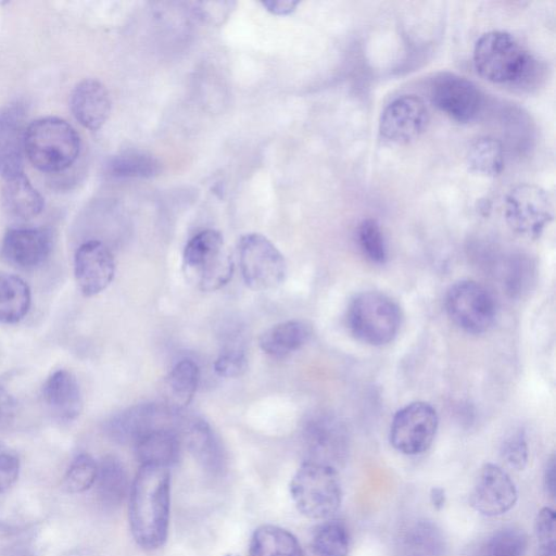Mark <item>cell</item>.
<instances>
[{
	"label": "cell",
	"instance_id": "obj_1",
	"mask_svg": "<svg viewBox=\"0 0 556 556\" xmlns=\"http://www.w3.org/2000/svg\"><path fill=\"white\" fill-rule=\"evenodd\" d=\"M170 473L167 467L141 465L129 491V526L144 549L161 547L168 534Z\"/></svg>",
	"mask_w": 556,
	"mask_h": 556
},
{
	"label": "cell",
	"instance_id": "obj_2",
	"mask_svg": "<svg viewBox=\"0 0 556 556\" xmlns=\"http://www.w3.org/2000/svg\"><path fill=\"white\" fill-rule=\"evenodd\" d=\"M79 152V135L66 121L47 116L27 125L25 155L37 169L62 172L77 160Z\"/></svg>",
	"mask_w": 556,
	"mask_h": 556
},
{
	"label": "cell",
	"instance_id": "obj_3",
	"mask_svg": "<svg viewBox=\"0 0 556 556\" xmlns=\"http://www.w3.org/2000/svg\"><path fill=\"white\" fill-rule=\"evenodd\" d=\"M233 269L232 254L219 231L205 229L187 242L182 270L186 279L199 290L211 292L223 288L231 279Z\"/></svg>",
	"mask_w": 556,
	"mask_h": 556
},
{
	"label": "cell",
	"instance_id": "obj_4",
	"mask_svg": "<svg viewBox=\"0 0 556 556\" xmlns=\"http://www.w3.org/2000/svg\"><path fill=\"white\" fill-rule=\"evenodd\" d=\"M290 494L303 516L318 520L331 517L342 501L337 469L306 460L291 479Z\"/></svg>",
	"mask_w": 556,
	"mask_h": 556
},
{
	"label": "cell",
	"instance_id": "obj_5",
	"mask_svg": "<svg viewBox=\"0 0 556 556\" xmlns=\"http://www.w3.org/2000/svg\"><path fill=\"white\" fill-rule=\"evenodd\" d=\"M399 305L384 293L364 291L356 294L348 308V325L359 341L374 346L390 343L401 327Z\"/></svg>",
	"mask_w": 556,
	"mask_h": 556
},
{
	"label": "cell",
	"instance_id": "obj_6",
	"mask_svg": "<svg viewBox=\"0 0 556 556\" xmlns=\"http://www.w3.org/2000/svg\"><path fill=\"white\" fill-rule=\"evenodd\" d=\"M472 59L477 72L496 84L519 80L530 63L529 54L520 42L504 30L482 34L475 43Z\"/></svg>",
	"mask_w": 556,
	"mask_h": 556
},
{
	"label": "cell",
	"instance_id": "obj_7",
	"mask_svg": "<svg viewBox=\"0 0 556 556\" xmlns=\"http://www.w3.org/2000/svg\"><path fill=\"white\" fill-rule=\"evenodd\" d=\"M237 258L244 283L254 291L275 289L286 278L282 253L261 233H247L239 239Z\"/></svg>",
	"mask_w": 556,
	"mask_h": 556
},
{
	"label": "cell",
	"instance_id": "obj_8",
	"mask_svg": "<svg viewBox=\"0 0 556 556\" xmlns=\"http://www.w3.org/2000/svg\"><path fill=\"white\" fill-rule=\"evenodd\" d=\"M445 309L448 317L468 333L486 332L496 318V303L492 293L473 280L455 282L446 292Z\"/></svg>",
	"mask_w": 556,
	"mask_h": 556
},
{
	"label": "cell",
	"instance_id": "obj_9",
	"mask_svg": "<svg viewBox=\"0 0 556 556\" xmlns=\"http://www.w3.org/2000/svg\"><path fill=\"white\" fill-rule=\"evenodd\" d=\"M504 213L513 231L527 238H538L553 219V204L546 190L522 184L507 193Z\"/></svg>",
	"mask_w": 556,
	"mask_h": 556
},
{
	"label": "cell",
	"instance_id": "obj_10",
	"mask_svg": "<svg viewBox=\"0 0 556 556\" xmlns=\"http://www.w3.org/2000/svg\"><path fill=\"white\" fill-rule=\"evenodd\" d=\"M439 425L435 409L427 402H412L399 409L390 426V443L405 455H418L432 444Z\"/></svg>",
	"mask_w": 556,
	"mask_h": 556
},
{
	"label": "cell",
	"instance_id": "obj_11",
	"mask_svg": "<svg viewBox=\"0 0 556 556\" xmlns=\"http://www.w3.org/2000/svg\"><path fill=\"white\" fill-rule=\"evenodd\" d=\"M430 98L439 110L459 123L472 121L482 106L479 88L466 77L451 72L434 76Z\"/></svg>",
	"mask_w": 556,
	"mask_h": 556
},
{
	"label": "cell",
	"instance_id": "obj_12",
	"mask_svg": "<svg viewBox=\"0 0 556 556\" xmlns=\"http://www.w3.org/2000/svg\"><path fill=\"white\" fill-rule=\"evenodd\" d=\"M308 460L338 469L348 456L349 437L343 424L329 414L312 416L302 432Z\"/></svg>",
	"mask_w": 556,
	"mask_h": 556
},
{
	"label": "cell",
	"instance_id": "obj_13",
	"mask_svg": "<svg viewBox=\"0 0 556 556\" xmlns=\"http://www.w3.org/2000/svg\"><path fill=\"white\" fill-rule=\"evenodd\" d=\"M518 498L516 485L498 465L484 464L472 486L469 502L483 516H501L510 510Z\"/></svg>",
	"mask_w": 556,
	"mask_h": 556
},
{
	"label": "cell",
	"instance_id": "obj_14",
	"mask_svg": "<svg viewBox=\"0 0 556 556\" xmlns=\"http://www.w3.org/2000/svg\"><path fill=\"white\" fill-rule=\"evenodd\" d=\"M428 119V110L422 99L404 94L383 109L379 119V132L390 142L407 143L424 132Z\"/></svg>",
	"mask_w": 556,
	"mask_h": 556
},
{
	"label": "cell",
	"instance_id": "obj_15",
	"mask_svg": "<svg viewBox=\"0 0 556 556\" xmlns=\"http://www.w3.org/2000/svg\"><path fill=\"white\" fill-rule=\"evenodd\" d=\"M115 275V260L110 249L99 240L81 243L74 255V276L85 296L105 290Z\"/></svg>",
	"mask_w": 556,
	"mask_h": 556
},
{
	"label": "cell",
	"instance_id": "obj_16",
	"mask_svg": "<svg viewBox=\"0 0 556 556\" xmlns=\"http://www.w3.org/2000/svg\"><path fill=\"white\" fill-rule=\"evenodd\" d=\"M177 414L164 405L143 403L115 415L108 424L109 434L121 443H135L146 433L163 427H175Z\"/></svg>",
	"mask_w": 556,
	"mask_h": 556
},
{
	"label": "cell",
	"instance_id": "obj_17",
	"mask_svg": "<svg viewBox=\"0 0 556 556\" xmlns=\"http://www.w3.org/2000/svg\"><path fill=\"white\" fill-rule=\"evenodd\" d=\"M26 111L21 102L0 109V176L7 180L23 174Z\"/></svg>",
	"mask_w": 556,
	"mask_h": 556
},
{
	"label": "cell",
	"instance_id": "obj_18",
	"mask_svg": "<svg viewBox=\"0 0 556 556\" xmlns=\"http://www.w3.org/2000/svg\"><path fill=\"white\" fill-rule=\"evenodd\" d=\"M51 249V235L43 228H11L4 233L1 242L3 258L12 266L26 270L43 264Z\"/></svg>",
	"mask_w": 556,
	"mask_h": 556
},
{
	"label": "cell",
	"instance_id": "obj_19",
	"mask_svg": "<svg viewBox=\"0 0 556 556\" xmlns=\"http://www.w3.org/2000/svg\"><path fill=\"white\" fill-rule=\"evenodd\" d=\"M42 399L51 415L62 422L75 420L84 407L80 386L67 369H58L49 375L42 387Z\"/></svg>",
	"mask_w": 556,
	"mask_h": 556
},
{
	"label": "cell",
	"instance_id": "obj_20",
	"mask_svg": "<svg viewBox=\"0 0 556 556\" xmlns=\"http://www.w3.org/2000/svg\"><path fill=\"white\" fill-rule=\"evenodd\" d=\"M111 106V97L106 87L94 78L79 81L70 97L72 114L89 130H98L105 124Z\"/></svg>",
	"mask_w": 556,
	"mask_h": 556
},
{
	"label": "cell",
	"instance_id": "obj_21",
	"mask_svg": "<svg viewBox=\"0 0 556 556\" xmlns=\"http://www.w3.org/2000/svg\"><path fill=\"white\" fill-rule=\"evenodd\" d=\"M135 453L141 465H157L169 468L180 454V437L175 427L154 429L134 444Z\"/></svg>",
	"mask_w": 556,
	"mask_h": 556
},
{
	"label": "cell",
	"instance_id": "obj_22",
	"mask_svg": "<svg viewBox=\"0 0 556 556\" xmlns=\"http://www.w3.org/2000/svg\"><path fill=\"white\" fill-rule=\"evenodd\" d=\"M182 439L203 468L212 472H219L223 469V447L206 421L193 418L186 422L182 426Z\"/></svg>",
	"mask_w": 556,
	"mask_h": 556
},
{
	"label": "cell",
	"instance_id": "obj_23",
	"mask_svg": "<svg viewBox=\"0 0 556 556\" xmlns=\"http://www.w3.org/2000/svg\"><path fill=\"white\" fill-rule=\"evenodd\" d=\"M199 380L200 370L192 359L176 363L163 383V405L176 414L184 410L192 401Z\"/></svg>",
	"mask_w": 556,
	"mask_h": 556
},
{
	"label": "cell",
	"instance_id": "obj_24",
	"mask_svg": "<svg viewBox=\"0 0 556 556\" xmlns=\"http://www.w3.org/2000/svg\"><path fill=\"white\" fill-rule=\"evenodd\" d=\"M312 333L313 328L308 321L303 319L287 320L263 332L260 338V346L266 354L282 358L304 346Z\"/></svg>",
	"mask_w": 556,
	"mask_h": 556
},
{
	"label": "cell",
	"instance_id": "obj_25",
	"mask_svg": "<svg viewBox=\"0 0 556 556\" xmlns=\"http://www.w3.org/2000/svg\"><path fill=\"white\" fill-rule=\"evenodd\" d=\"M2 200L7 213L20 220L38 216L45 206L43 198L24 173L4 180Z\"/></svg>",
	"mask_w": 556,
	"mask_h": 556
},
{
	"label": "cell",
	"instance_id": "obj_26",
	"mask_svg": "<svg viewBox=\"0 0 556 556\" xmlns=\"http://www.w3.org/2000/svg\"><path fill=\"white\" fill-rule=\"evenodd\" d=\"M445 549L443 532L430 520L413 521L400 538L401 556H444Z\"/></svg>",
	"mask_w": 556,
	"mask_h": 556
},
{
	"label": "cell",
	"instance_id": "obj_27",
	"mask_svg": "<svg viewBox=\"0 0 556 556\" xmlns=\"http://www.w3.org/2000/svg\"><path fill=\"white\" fill-rule=\"evenodd\" d=\"M249 556H303L298 539L288 530L263 525L251 536Z\"/></svg>",
	"mask_w": 556,
	"mask_h": 556
},
{
	"label": "cell",
	"instance_id": "obj_28",
	"mask_svg": "<svg viewBox=\"0 0 556 556\" xmlns=\"http://www.w3.org/2000/svg\"><path fill=\"white\" fill-rule=\"evenodd\" d=\"M31 303L28 285L18 276L0 271V323L16 324L25 318Z\"/></svg>",
	"mask_w": 556,
	"mask_h": 556
},
{
	"label": "cell",
	"instance_id": "obj_29",
	"mask_svg": "<svg viewBox=\"0 0 556 556\" xmlns=\"http://www.w3.org/2000/svg\"><path fill=\"white\" fill-rule=\"evenodd\" d=\"M94 483L100 501L106 506H116L128 490L127 472L117 458L108 456L98 464Z\"/></svg>",
	"mask_w": 556,
	"mask_h": 556
},
{
	"label": "cell",
	"instance_id": "obj_30",
	"mask_svg": "<svg viewBox=\"0 0 556 556\" xmlns=\"http://www.w3.org/2000/svg\"><path fill=\"white\" fill-rule=\"evenodd\" d=\"M106 170L115 178H151L160 174L161 163L149 153L127 150L113 155Z\"/></svg>",
	"mask_w": 556,
	"mask_h": 556
},
{
	"label": "cell",
	"instance_id": "obj_31",
	"mask_svg": "<svg viewBox=\"0 0 556 556\" xmlns=\"http://www.w3.org/2000/svg\"><path fill=\"white\" fill-rule=\"evenodd\" d=\"M466 157L469 169L484 176H497L504 168L502 143L492 137H480L475 140Z\"/></svg>",
	"mask_w": 556,
	"mask_h": 556
},
{
	"label": "cell",
	"instance_id": "obj_32",
	"mask_svg": "<svg viewBox=\"0 0 556 556\" xmlns=\"http://www.w3.org/2000/svg\"><path fill=\"white\" fill-rule=\"evenodd\" d=\"M350 547V534L340 520H327L314 531L312 549L314 556H346Z\"/></svg>",
	"mask_w": 556,
	"mask_h": 556
},
{
	"label": "cell",
	"instance_id": "obj_33",
	"mask_svg": "<svg viewBox=\"0 0 556 556\" xmlns=\"http://www.w3.org/2000/svg\"><path fill=\"white\" fill-rule=\"evenodd\" d=\"M98 463L89 454L77 455L70 464L62 481L67 493H80L94 484Z\"/></svg>",
	"mask_w": 556,
	"mask_h": 556
},
{
	"label": "cell",
	"instance_id": "obj_34",
	"mask_svg": "<svg viewBox=\"0 0 556 556\" xmlns=\"http://www.w3.org/2000/svg\"><path fill=\"white\" fill-rule=\"evenodd\" d=\"M527 545V534L521 529L504 528L490 538L483 556H523Z\"/></svg>",
	"mask_w": 556,
	"mask_h": 556
},
{
	"label": "cell",
	"instance_id": "obj_35",
	"mask_svg": "<svg viewBox=\"0 0 556 556\" xmlns=\"http://www.w3.org/2000/svg\"><path fill=\"white\" fill-rule=\"evenodd\" d=\"M359 247L365 256L376 264H383L387 260V247L381 228L374 218L361 222L357 229Z\"/></svg>",
	"mask_w": 556,
	"mask_h": 556
},
{
	"label": "cell",
	"instance_id": "obj_36",
	"mask_svg": "<svg viewBox=\"0 0 556 556\" xmlns=\"http://www.w3.org/2000/svg\"><path fill=\"white\" fill-rule=\"evenodd\" d=\"M555 511L549 507H543L536 514L534 536L538 556L555 555Z\"/></svg>",
	"mask_w": 556,
	"mask_h": 556
},
{
	"label": "cell",
	"instance_id": "obj_37",
	"mask_svg": "<svg viewBox=\"0 0 556 556\" xmlns=\"http://www.w3.org/2000/svg\"><path fill=\"white\" fill-rule=\"evenodd\" d=\"M503 462L514 470H522L527 466L529 450L526 433L522 429L510 432L501 445Z\"/></svg>",
	"mask_w": 556,
	"mask_h": 556
},
{
	"label": "cell",
	"instance_id": "obj_38",
	"mask_svg": "<svg viewBox=\"0 0 556 556\" xmlns=\"http://www.w3.org/2000/svg\"><path fill=\"white\" fill-rule=\"evenodd\" d=\"M248 366L244 350L240 345H228L218 354L214 370L219 377L236 378L241 376Z\"/></svg>",
	"mask_w": 556,
	"mask_h": 556
},
{
	"label": "cell",
	"instance_id": "obj_39",
	"mask_svg": "<svg viewBox=\"0 0 556 556\" xmlns=\"http://www.w3.org/2000/svg\"><path fill=\"white\" fill-rule=\"evenodd\" d=\"M20 457L10 446L0 443V493L11 488L18 478Z\"/></svg>",
	"mask_w": 556,
	"mask_h": 556
},
{
	"label": "cell",
	"instance_id": "obj_40",
	"mask_svg": "<svg viewBox=\"0 0 556 556\" xmlns=\"http://www.w3.org/2000/svg\"><path fill=\"white\" fill-rule=\"evenodd\" d=\"M18 414V400L4 383L0 382V431L9 430Z\"/></svg>",
	"mask_w": 556,
	"mask_h": 556
},
{
	"label": "cell",
	"instance_id": "obj_41",
	"mask_svg": "<svg viewBox=\"0 0 556 556\" xmlns=\"http://www.w3.org/2000/svg\"><path fill=\"white\" fill-rule=\"evenodd\" d=\"M233 4L232 2H195L193 10L205 21L217 20L220 23L223 18H227Z\"/></svg>",
	"mask_w": 556,
	"mask_h": 556
},
{
	"label": "cell",
	"instance_id": "obj_42",
	"mask_svg": "<svg viewBox=\"0 0 556 556\" xmlns=\"http://www.w3.org/2000/svg\"><path fill=\"white\" fill-rule=\"evenodd\" d=\"M299 1L293 0H270L263 1L262 4L267 11L275 15H287L293 12L299 4Z\"/></svg>",
	"mask_w": 556,
	"mask_h": 556
},
{
	"label": "cell",
	"instance_id": "obj_43",
	"mask_svg": "<svg viewBox=\"0 0 556 556\" xmlns=\"http://www.w3.org/2000/svg\"><path fill=\"white\" fill-rule=\"evenodd\" d=\"M544 483L546 491L551 496L555 494V460L552 457L545 468Z\"/></svg>",
	"mask_w": 556,
	"mask_h": 556
},
{
	"label": "cell",
	"instance_id": "obj_44",
	"mask_svg": "<svg viewBox=\"0 0 556 556\" xmlns=\"http://www.w3.org/2000/svg\"><path fill=\"white\" fill-rule=\"evenodd\" d=\"M430 502L434 509H442L446 502L445 490L441 486H433L430 490Z\"/></svg>",
	"mask_w": 556,
	"mask_h": 556
},
{
	"label": "cell",
	"instance_id": "obj_45",
	"mask_svg": "<svg viewBox=\"0 0 556 556\" xmlns=\"http://www.w3.org/2000/svg\"><path fill=\"white\" fill-rule=\"evenodd\" d=\"M4 556H34V554L24 546L11 548Z\"/></svg>",
	"mask_w": 556,
	"mask_h": 556
},
{
	"label": "cell",
	"instance_id": "obj_46",
	"mask_svg": "<svg viewBox=\"0 0 556 556\" xmlns=\"http://www.w3.org/2000/svg\"><path fill=\"white\" fill-rule=\"evenodd\" d=\"M227 556H236V555H227Z\"/></svg>",
	"mask_w": 556,
	"mask_h": 556
}]
</instances>
